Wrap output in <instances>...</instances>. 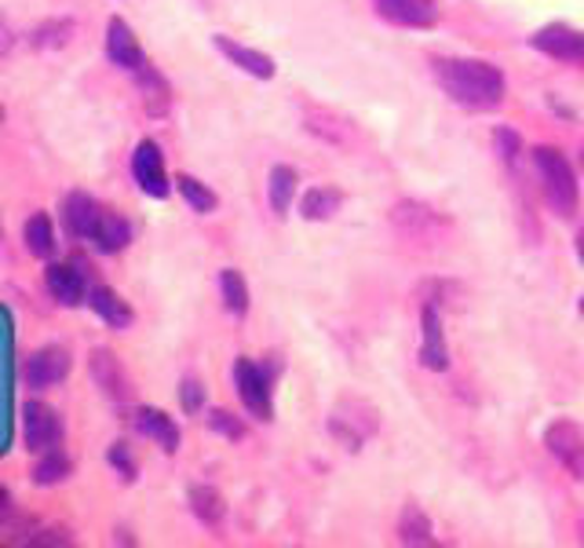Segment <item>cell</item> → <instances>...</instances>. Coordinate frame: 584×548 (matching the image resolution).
<instances>
[{
  "label": "cell",
  "instance_id": "obj_2",
  "mask_svg": "<svg viewBox=\"0 0 584 548\" xmlns=\"http://www.w3.org/2000/svg\"><path fill=\"white\" fill-rule=\"evenodd\" d=\"M533 165H537L548 205L559 216H573V208H577V176H573L562 151H556V146H533Z\"/></svg>",
  "mask_w": 584,
  "mask_h": 548
},
{
  "label": "cell",
  "instance_id": "obj_30",
  "mask_svg": "<svg viewBox=\"0 0 584 548\" xmlns=\"http://www.w3.org/2000/svg\"><path fill=\"white\" fill-rule=\"evenodd\" d=\"M179 403H183L187 413H198L201 403H205V392H201L198 381H183V387H179Z\"/></svg>",
  "mask_w": 584,
  "mask_h": 548
},
{
  "label": "cell",
  "instance_id": "obj_24",
  "mask_svg": "<svg viewBox=\"0 0 584 548\" xmlns=\"http://www.w3.org/2000/svg\"><path fill=\"white\" fill-rule=\"evenodd\" d=\"M69 472H74V461H69V457L55 446V450L40 454V461L34 468V483L37 486H55V483L69 480Z\"/></svg>",
  "mask_w": 584,
  "mask_h": 548
},
{
  "label": "cell",
  "instance_id": "obj_6",
  "mask_svg": "<svg viewBox=\"0 0 584 548\" xmlns=\"http://www.w3.org/2000/svg\"><path fill=\"white\" fill-rule=\"evenodd\" d=\"M132 176L139 183V191L150 197H168V173H165V154L154 139H143L132 154Z\"/></svg>",
  "mask_w": 584,
  "mask_h": 548
},
{
  "label": "cell",
  "instance_id": "obj_17",
  "mask_svg": "<svg viewBox=\"0 0 584 548\" xmlns=\"http://www.w3.org/2000/svg\"><path fill=\"white\" fill-rule=\"evenodd\" d=\"M88 307L103 318L106 326H114V329H128L132 326V307H128L120 296L114 293V289H106V285H92L88 289Z\"/></svg>",
  "mask_w": 584,
  "mask_h": 548
},
{
  "label": "cell",
  "instance_id": "obj_10",
  "mask_svg": "<svg viewBox=\"0 0 584 548\" xmlns=\"http://www.w3.org/2000/svg\"><path fill=\"white\" fill-rule=\"evenodd\" d=\"M530 44L537 52H545L551 59H567V63H581L584 66V34L570 26H545L530 37Z\"/></svg>",
  "mask_w": 584,
  "mask_h": 548
},
{
  "label": "cell",
  "instance_id": "obj_23",
  "mask_svg": "<svg viewBox=\"0 0 584 548\" xmlns=\"http://www.w3.org/2000/svg\"><path fill=\"white\" fill-rule=\"evenodd\" d=\"M190 508H194V515L205 526H216L227 515L224 497H219V490H213V486H190Z\"/></svg>",
  "mask_w": 584,
  "mask_h": 548
},
{
  "label": "cell",
  "instance_id": "obj_26",
  "mask_svg": "<svg viewBox=\"0 0 584 548\" xmlns=\"http://www.w3.org/2000/svg\"><path fill=\"white\" fill-rule=\"evenodd\" d=\"M176 187H179V194H183V202L194 208V213H216V205H219V197L208 191L201 179L194 176H187V173H179L176 176Z\"/></svg>",
  "mask_w": 584,
  "mask_h": 548
},
{
  "label": "cell",
  "instance_id": "obj_15",
  "mask_svg": "<svg viewBox=\"0 0 584 548\" xmlns=\"http://www.w3.org/2000/svg\"><path fill=\"white\" fill-rule=\"evenodd\" d=\"M136 428H139V432H143L147 438H154V443H157L165 454H176V450H179V428H176V421H173V417H168L165 410H150V406L136 410Z\"/></svg>",
  "mask_w": 584,
  "mask_h": 548
},
{
  "label": "cell",
  "instance_id": "obj_14",
  "mask_svg": "<svg viewBox=\"0 0 584 548\" xmlns=\"http://www.w3.org/2000/svg\"><path fill=\"white\" fill-rule=\"evenodd\" d=\"M216 48H219V52H224L238 69H245V74L259 77V81H270V77H275V59L264 55V52H256V48H245V44L230 41V37H224V34L216 37Z\"/></svg>",
  "mask_w": 584,
  "mask_h": 548
},
{
  "label": "cell",
  "instance_id": "obj_28",
  "mask_svg": "<svg viewBox=\"0 0 584 548\" xmlns=\"http://www.w3.org/2000/svg\"><path fill=\"white\" fill-rule=\"evenodd\" d=\"M106 461L117 468L120 480H125V483H132V480H136V461H132V450H128L125 443H114V446H110V450H106Z\"/></svg>",
  "mask_w": 584,
  "mask_h": 548
},
{
  "label": "cell",
  "instance_id": "obj_1",
  "mask_svg": "<svg viewBox=\"0 0 584 548\" xmlns=\"http://www.w3.org/2000/svg\"><path fill=\"white\" fill-rule=\"evenodd\" d=\"M435 77L453 103L468 110H493L505 99V74L482 59H435Z\"/></svg>",
  "mask_w": 584,
  "mask_h": 548
},
{
  "label": "cell",
  "instance_id": "obj_32",
  "mask_svg": "<svg viewBox=\"0 0 584 548\" xmlns=\"http://www.w3.org/2000/svg\"><path fill=\"white\" fill-rule=\"evenodd\" d=\"M577 256H581V264H584V234L577 238Z\"/></svg>",
  "mask_w": 584,
  "mask_h": 548
},
{
  "label": "cell",
  "instance_id": "obj_18",
  "mask_svg": "<svg viewBox=\"0 0 584 548\" xmlns=\"http://www.w3.org/2000/svg\"><path fill=\"white\" fill-rule=\"evenodd\" d=\"M23 238H26V248L40 260H48V256L55 253V227H52V216L48 213H34L26 219L23 227Z\"/></svg>",
  "mask_w": 584,
  "mask_h": 548
},
{
  "label": "cell",
  "instance_id": "obj_29",
  "mask_svg": "<svg viewBox=\"0 0 584 548\" xmlns=\"http://www.w3.org/2000/svg\"><path fill=\"white\" fill-rule=\"evenodd\" d=\"M208 428L227 438H245V424L238 421V417H230L227 410H213L208 413Z\"/></svg>",
  "mask_w": 584,
  "mask_h": 548
},
{
  "label": "cell",
  "instance_id": "obj_33",
  "mask_svg": "<svg viewBox=\"0 0 584 548\" xmlns=\"http://www.w3.org/2000/svg\"><path fill=\"white\" fill-rule=\"evenodd\" d=\"M0 122H4V106H0Z\"/></svg>",
  "mask_w": 584,
  "mask_h": 548
},
{
  "label": "cell",
  "instance_id": "obj_8",
  "mask_svg": "<svg viewBox=\"0 0 584 548\" xmlns=\"http://www.w3.org/2000/svg\"><path fill=\"white\" fill-rule=\"evenodd\" d=\"M23 377H26L29 387H52L59 381H66L69 377V352L59 344L40 347V352H34L26 358Z\"/></svg>",
  "mask_w": 584,
  "mask_h": 548
},
{
  "label": "cell",
  "instance_id": "obj_5",
  "mask_svg": "<svg viewBox=\"0 0 584 548\" xmlns=\"http://www.w3.org/2000/svg\"><path fill=\"white\" fill-rule=\"evenodd\" d=\"M545 446L551 450V457H556V461L573 475V480H581V483H584V435H581V428H577V424H573V421H556V424H548Z\"/></svg>",
  "mask_w": 584,
  "mask_h": 548
},
{
  "label": "cell",
  "instance_id": "obj_4",
  "mask_svg": "<svg viewBox=\"0 0 584 548\" xmlns=\"http://www.w3.org/2000/svg\"><path fill=\"white\" fill-rule=\"evenodd\" d=\"M234 384H238V395L245 403V410L256 417V421H270L275 417V406H270V381L264 377L256 362L249 358H238L234 362Z\"/></svg>",
  "mask_w": 584,
  "mask_h": 548
},
{
  "label": "cell",
  "instance_id": "obj_16",
  "mask_svg": "<svg viewBox=\"0 0 584 548\" xmlns=\"http://www.w3.org/2000/svg\"><path fill=\"white\" fill-rule=\"evenodd\" d=\"M420 362L428 370L442 373L449 366V352H446V333H442V322H439V311L435 307H424V344H420Z\"/></svg>",
  "mask_w": 584,
  "mask_h": 548
},
{
  "label": "cell",
  "instance_id": "obj_12",
  "mask_svg": "<svg viewBox=\"0 0 584 548\" xmlns=\"http://www.w3.org/2000/svg\"><path fill=\"white\" fill-rule=\"evenodd\" d=\"M380 15L395 26H409V29H428L435 26L439 8L435 0H377Z\"/></svg>",
  "mask_w": 584,
  "mask_h": 548
},
{
  "label": "cell",
  "instance_id": "obj_27",
  "mask_svg": "<svg viewBox=\"0 0 584 548\" xmlns=\"http://www.w3.org/2000/svg\"><path fill=\"white\" fill-rule=\"evenodd\" d=\"M219 293H224V304L230 315H245L249 311V285L238 271L219 275Z\"/></svg>",
  "mask_w": 584,
  "mask_h": 548
},
{
  "label": "cell",
  "instance_id": "obj_31",
  "mask_svg": "<svg viewBox=\"0 0 584 548\" xmlns=\"http://www.w3.org/2000/svg\"><path fill=\"white\" fill-rule=\"evenodd\" d=\"M4 512H8V490L0 486V515H4Z\"/></svg>",
  "mask_w": 584,
  "mask_h": 548
},
{
  "label": "cell",
  "instance_id": "obj_9",
  "mask_svg": "<svg viewBox=\"0 0 584 548\" xmlns=\"http://www.w3.org/2000/svg\"><path fill=\"white\" fill-rule=\"evenodd\" d=\"M88 370H92V381H96V387H103L106 398H114V403H125V398H132V381H128L125 366L117 362L114 352H106V347H96L92 358H88Z\"/></svg>",
  "mask_w": 584,
  "mask_h": 548
},
{
  "label": "cell",
  "instance_id": "obj_20",
  "mask_svg": "<svg viewBox=\"0 0 584 548\" xmlns=\"http://www.w3.org/2000/svg\"><path fill=\"white\" fill-rule=\"evenodd\" d=\"M267 197H270V208H275L278 216L289 213L292 197H296V173H292L289 165H275V168H270Z\"/></svg>",
  "mask_w": 584,
  "mask_h": 548
},
{
  "label": "cell",
  "instance_id": "obj_34",
  "mask_svg": "<svg viewBox=\"0 0 584 548\" xmlns=\"http://www.w3.org/2000/svg\"><path fill=\"white\" fill-rule=\"evenodd\" d=\"M581 311H584V301H581Z\"/></svg>",
  "mask_w": 584,
  "mask_h": 548
},
{
  "label": "cell",
  "instance_id": "obj_11",
  "mask_svg": "<svg viewBox=\"0 0 584 548\" xmlns=\"http://www.w3.org/2000/svg\"><path fill=\"white\" fill-rule=\"evenodd\" d=\"M106 55H110V63L132 69V74L147 63V59H143V48H139L136 34H132V26H128L125 18H117V15L106 23Z\"/></svg>",
  "mask_w": 584,
  "mask_h": 548
},
{
  "label": "cell",
  "instance_id": "obj_21",
  "mask_svg": "<svg viewBox=\"0 0 584 548\" xmlns=\"http://www.w3.org/2000/svg\"><path fill=\"white\" fill-rule=\"evenodd\" d=\"M398 537H402V545H439L435 531H431V520L424 515V508H417V505H406V512H402Z\"/></svg>",
  "mask_w": 584,
  "mask_h": 548
},
{
  "label": "cell",
  "instance_id": "obj_13",
  "mask_svg": "<svg viewBox=\"0 0 584 548\" xmlns=\"http://www.w3.org/2000/svg\"><path fill=\"white\" fill-rule=\"evenodd\" d=\"M63 219H66V231L69 234H74V238H88V242H92L99 219H103V208H99V202H96L92 194L74 191V194L66 197V205H63Z\"/></svg>",
  "mask_w": 584,
  "mask_h": 548
},
{
  "label": "cell",
  "instance_id": "obj_22",
  "mask_svg": "<svg viewBox=\"0 0 584 548\" xmlns=\"http://www.w3.org/2000/svg\"><path fill=\"white\" fill-rule=\"evenodd\" d=\"M344 202V194L332 191V187H310V191L300 197V216L304 219H329Z\"/></svg>",
  "mask_w": 584,
  "mask_h": 548
},
{
  "label": "cell",
  "instance_id": "obj_3",
  "mask_svg": "<svg viewBox=\"0 0 584 548\" xmlns=\"http://www.w3.org/2000/svg\"><path fill=\"white\" fill-rule=\"evenodd\" d=\"M23 438L29 454H48L63 443V417L48 403H26L23 406Z\"/></svg>",
  "mask_w": 584,
  "mask_h": 548
},
{
  "label": "cell",
  "instance_id": "obj_7",
  "mask_svg": "<svg viewBox=\"0 0 584 548\" xmlns=\"http://www.w3.org/2000/svg\"><path fill=\"white\" fill-rule=\"evenodd\" d=\"M45 285H48V293H52L63 307H77L88 296V267L80 264V260L52 264L45 271Z\"/></svg>",
  "mask_w": 584,
  "mask_h": 548
},
{
  "label": "cell",
  "instance_id": "obj_19",
  "mask_svg": "<svg viewBox=\"0 0 584 548\" xmlns=\"http://www.w3.org/2000/svg\"><path fill=\"white\" fill-rule=\"evenodd\" d=\"M92 242H96L99 253H120V248L132 242V227H128L117 213H103V219H99V227L92 234Z\"/></svg>",
  "mask_w": 584,
  "mask_h": 548
},
{
  "label": "cell",
  "instance_id": "obj_25",
  "mask_svg": "<svg viewBox=\"0 0 584 548\" xmlns=\"http://www.w3.org/2000/svg\"><path fill=\"white\" fill-rule=\"evenodd\" d=\"M136 77H139V88H143V95H147L150 114H165V110H168V81H165V77H161L150 63L139 66Z\"/></svg>",
  "mask_w": 584,
  "mask_h": 548
}]
</instances>
